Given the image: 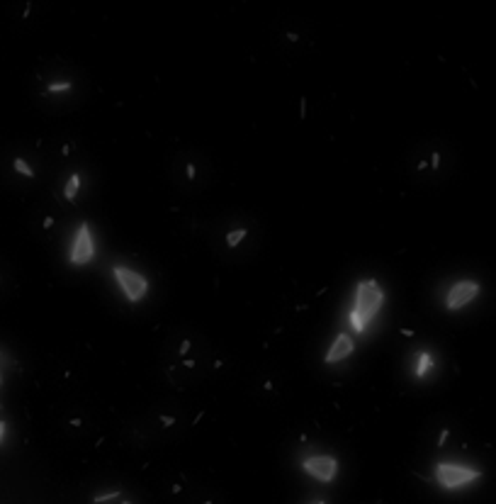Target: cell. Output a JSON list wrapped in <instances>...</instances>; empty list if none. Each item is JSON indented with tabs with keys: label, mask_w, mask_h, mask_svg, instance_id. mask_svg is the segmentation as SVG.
I'll return each mask as SVG.
<instances>
[{
	"label": "cell",
	"mask_w": 496,
	"mask_h": 504,
	"mask_svg": "<svg viewBox=\"0 0 496 504\" xmlns=\"http://www.w3.org/2000/svg\"><path fill=\"white\" fill-rule=\"evenodd\" d=\"M435 477H438V482L445 489H455V487H462V485H469L472 480H477L479 470H472V468H464V465H455V463H440L435 468Z\"/></svg>",
	"instance_id": "obj_1"
},
{
	"label": "cell",
	"mask_w": 496,
	"mask_h": 504,
	"mask_svg": "<svg viewBox=\"0 0 496 504\" xmlns=\"http://www.w3.org/2000/svg\"><path fill=\"white\" fill-rule=\"evenodd\" d=\"M382 300H384V292L377 287L375 280H368V283H360V285H358V292H355V307H353V309H358L363 317L372 319V314L380 309Z\"/></svg>",
	"instance_id": "obj_2"
},
{
	"label": "cell",
	"mask_w": 496,
	"mask_h": 504,
	"mask_svg": "<svg viewBox=\"0 0 496 504\" xmlns=\"http://www.w3.org/2000/svg\"><path fill=\"white\" fill-rule=\"evenodd\" d=\"M114 275H117V280H119V287L124 290V295H127L131 302H136V300H141V297L146 295L148 283H146L144 275H139V273H134V270H127V268H122V266L114 268Z\"/></svg>",
	"instance_id": "obj_3"
},
{
	"label": "cell",
	"mask_w": 496,
	"mask_h": 504,
	"mask_svg": "<svg viewBox=\"0 0 496 504\" xmlns=\"http://www.w3.org/2000/svg\"><path fill=\"white\" fill-rule=\"evenodd\" d=\"M304 470H306L309 475H314L316 480L331 482V480L336 477L338 463L331 458V455H314V458H306V460H304Z\"/></svg>",
	"instance_id": "obj_4"
},
{
	"label": "cell",
	"mask_w": 496,
	"mask_h": 504,
	"mask_svg": "<svg viewBox=\"0 0 496 504\" xmlns=\"http://www.w3.org/2000/svg\"><path fill=\"white\" fill-rule=\"evenodd\" d=\"M93 256H95V246H93V236H90V229H88V224H80V229H78V236H76V241H73L71 263H76V266H83V263H88Z\"/></svg>",
	"instance_id": "obj_5"
},
{
	"label": "cell",
	"mask_w": 496,
	"mask_h": 504,
	"mask_svg": "<svg viewBox=\"0 0 496 504\" xmlns=\"http://www.w3.org/2000/svg\"><path fill=\"white\" fill-rule=\"evenodd\" d=\"M477 292H479V285H477V283H472V280L457 283V285L448 292V309H460V307L467 304Z\"/></svg>",
	"instance_id": "obj_6"
},
{
	"label": "cell",
	"mask_w": 496,
	"mask_h": 504,
	"mask_svg": "<svg viewBox=\"0 0 496 504\" xmlns=\"http://www.w3.org/2000/svg\"><path fill=\"white\" fill-rule=\"evenodd\" d=\"M351 353H353V339H351L348 334H338L336 344L331 346V351L326 353V363L341 361V358H346V356H351Z\"/></svg>",
	"instance_id": "obj_7"
},
{
	"label": "cell",
	"mask_w": 496,
	"mask_h": 504,
	"mask_svg": "<svg viewBox=\"0 0 496 504\" xmlns=\"http://www.w3.org/2000/svg\"><path fill=\"white\" fill-rule=\"evenodd\" d=\"M368 321H370V319H368V317H363L358 309H351V324H353V329H355L358 334H363V331H365Z\"/></svg>",
	"instance_id": "obj_8"
},
{
	"label": "cell",
	"mask_w": 496,
	"mask_h": 504,
	"mask_svg": "<svg viewBox=\"0 0 496 504\" xmlns=\"http://www.w3.org/2000/svg\"><path fill=\"white\" fill-rule=\"evenodd\" d=\"M431 366H433L431 356H428V353H418V368H416V378H423V375L431 370Z\"/></svg>",
	"instance_id": "obj_9"
},
{
	"label": "cell",
	"mask_w": 496,
	"mask_h": 504,
	"mask_svg": "<svg viewBox=\"0 0 496 504\" xmlns=\"http://www.w3.org/2000/svg\"><path fill=\"white\" fill-rule=\"evenodd\" d=\"M78 185H80V176H78V173H73V176L68 178V185H66V200H73V198H76Z\"/></svg>",
	"instance_id": "obj_10"
},
{
	"label": "cell",
	"mask_w": 496,
	"mask_h": 504,
	"mask_svg": "<svg viewBox=\"0 0 496 504\" xmlns=\"http://www.w3.org/2000/svg\"><path fill=\"white\" fill-rule=\"evenodd\" d=\"M15 168H17V173H22V176H27V178L34 176V171H32V168H30L22 158H15Z\"/></svg>",
	"instance_id": "obj_11"
},
{
	"label": "cell",
	"mask_w": 496,
	"mask_h": 504,
	"mask_svg": "<svg viewBox=\"0 0 496 504\" xmlns=\"http://www.w3.org/2000/svg\"><path fill=\"white\" fill-rule=\"evenodd\" d=\"M246 236V229H239V232H234V234H229V246H236L241 239Z\"/></svg>",
	"instance_id": "obj_12"
},
{
	"label": "cell",
	"mask_w": 496,
	"mask_h": 504,
	"mask_svg": "<svg viewBox=\"0 0 496 504\" xmlns=\"http://www.w3.org/2000/svg\"><path fill=\"white\" fill-rule=\"evenodd\" d=\"M114 497H119V492H105V494L95 497L93 502H95V504H105V502H110V499H114Z\"/></svg>",
	"instance_id": "obj_13"
},
{
	"label": "cell",
	"mask_w": 496,
	"mask_h": 504,
	"mask_svg": "<svg viewBox=\"0 0 496 504\" xmlns=\"http://www.w3.org/2000/svg\"><path fill=\"white\" fill-rule=\"evenodd\" d=\"M68 88H71V83H51V85H49V90H51V93H59V90H68Z\"/></svg>",
	"instance_id": "obj_14"
},
{
	"label": "cell",
	"mask_w": 496,
	"mask_h": 504,
	"mask_svg": "<svg viewBox=\"0 0 496 504\" xmlns=\"http://www.w3.org/2000/svg\"><path fill=\"white\" fill-rule=\"evenodd\" d=\"M5 431H8L5 421H0V443H3V436H5Z\"/></svg>",
	"instance_id": "obj_15"
},
{
	"label": "cell",
	"mask_w": 496,
	"mask_h": 504,
	"mask_svg": "<svg viewBox=\"0 0 496 504\" xmlns=\"http://www.w3.org/2000/svg\"><path fill=\"white\" fill-rule=\"evenodd\" d=\"M122 504H131V502H122Z\"/></svg>",
	"instance_id": "obj_16"
},
{
	"label": "cell",
	"mask_w": 496,
	"mask_h": 504,
	"mask_svg": "<svg viewBox=\"0 0 496 504\" xmlns=\"http://www.w3.org/2000/svg\"><path fill=\"white\" fill-rule=\"evenodd\" d=\"M316 504H326V502H316Z\"/></svg>",
	"instance_id": "obj_17"
}]
</instances>
